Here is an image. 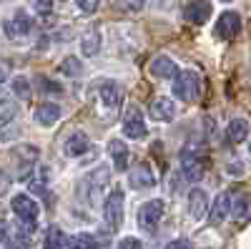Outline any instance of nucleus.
<instances>
[{
	"instance_id": "dca6fc26",
	"label": "nucleus",
	"mask_w": 251,
	"mask_h": 249,
	"mask_svg": "<svg viewBox=\"0 0 251 249\" xmlns=\"http://www.w3.org/2000/svg\"><path fill=\"white\" fill-rule=\"evenodd\" d=\"M58 118H60V109L55 103H40V106H35V121L40 126H53Z\"/></svg>"
},
{
	"instance_id": "aec40b11",
	"label": "nucleus",
	"mask_w": 251,
	"mask_h": 249,
	"mask_svg": "<svg viewBox=\"0 0 251 249\" xmlns=\"http://www.w3.org/2000/svg\"><path fill=\"white\" fill-rule=\"evenodd\" d=\"M98 48H100V35H98V30H88L86 35H83V40H80L83 55H96Z\"/></svg>"
},
{
	"instance_id": "473e14b6",
	"label": "nucleus",
	"mask_w": 251,
	"mask_h": 249,
	"mask_svg": "<svg viewBox=\"0 0 251 249\" xmlns=\"http://www.w3.org/2000/svg\"><path fill=\"white\" fill-rule=\"evenodd\" d=\"M3 81H5V68L0 66V83H3Z\"/></svg>"
},
{
	"instance_id": "f704fd0d",
	"label": "nucleus",
	"mask_w": 251,
	"mask_h": 249,
	"mask_svg": "<svg viewBox=\"0 0 251 249\" xmlns=\"http://www.w3.org/2000/svg\"><path fill=\"white\" fill-rule=\"evenodd\" d=\"M224 3H228V0H224Z\"/></svg>"
},
{
	"instance_id": "4be33fe9",
	"label": "nucleus",
	"mask_w": 251,
	"mask_h": 249,
	"mask_svg": "<svg viewBox=\"0 0 251 249\" xmlns=\"http://www.w3.org/2000/svg\"><path fill=\"white\" fill-rule=\"evenodd\" d=\"M71 249H98V239L93 234H86V232H80L71 239Z\"/></svg>"
},
{
	"instance_id": "2eb2a0df",
	"label": "nucleus",
	"mask_w": 251,
	"mask_h": 249,
	"mask_svg": "<svg viewBox=\"0 0 251 249\" xmlns=\"http://www.w3.org/2000/svg\"><path fill=\"white\" fill-rule=\"evenodd\" d=\"M176 113V106L171 98H156L151 101V118L153 121H171Z\"/></svg>"
},
{
	"instance_id": "412c9836",
	"label": "nucleus",
	"mask_w": 251,
	"mask_h": 249,
	"mask_svg": "<svg viewBox=\"0 0 251 249\" xmlns=\"http://www.w3.org/2000/svg\"><path fill=\"white\" fill-rule=\"evenodd\" d=\"M231 217L234 219H246L249 217V194L231 196Z\"/></svg>"
},
{
	"instance_id": "f8f14e48",
	"label": "nucleus",
	"mask_w": 251,
	"mask_h": 249,
	"mask_svg": "<svg viewBox=\"0 0 251 249\" xmlns=\"http://www.w3.org/2000/svg\"><path fill=\"white\" fill-rule=\"evenodd\" d=\"M208 212V196L203 189H194L191 194H188V214H191L194 219H203Z\"/></svg>"
},
{
	"instance_id": "9d476101",
	"label": "nucleus",
	"mask_w": 251,
	"mask_h": 249,
	"mask_svg": "<svg viewBox=\"0 0 251 249\" xmlns=\"http://www.w3.org/2000/svg\"><path fill=\"white\" fill-rule=\"evenodd\" d=\"M156 171L151 169V164H136V169L131 171V176H128V181H131V186L133 189H149V186H153L156 184Z\"/></svg>"
},
{
	"instance_id": "a211bd4d",
	"label": "nucleus",
	"mask_w": 251,
	"mask_h": 249,
	"mask_svg": "<svg viewBox=\"0 0 251 249\" xmlns=\"http://www.w3.org/2000/svg\"><path fill=\"white\" fill-rule=\"evenodd\" d=\"M108 154H111V159H113V164H116V169L118 171H126V166H128V149H126V143L123 141H111L108 143Z\"/></svg>"
},
{
	"instance_id": "a878e982",
	"label": "nucleus",
	"mask_w": 251,
	"mask_h": 249,
	"mask_svg": "<svg viewBox=\"0 0 251 249\" xmlns=\"http://www.w3.org/2000/svg\"><path fill=\"white\" fill-rule=\"evenodd\" d=\"M13 91H15L20 98H28V96H30V86H28V81H25L23 76H18V78L13 81Z\"/></svg>"
},
{
	"instance_id": "6ab92c4d",
	"label": "nucleus",
	"mask_w": 251,
	"mask_h": 249,
	"mask_svg": "<svg viewBox=\"0 0 251 249\" xmlns=\"http://www.w3.org/2000/svg\"><path fill=\"white\" fill-rule=\"evenodd\" d=\"M246 136H249V121L246 118H234L231 123H228L226 138L231 143H241V141H246Z\"/></svg>"
},
{
	"instance_id": "9b49d317",
	"label": "nucleus",
	"mask_w": 251,
	"mask_h": 249,
	"mask_svg": "<svg viewBox=\"0 0 251 249\" xmlns=\"http://www.w3.org/2000/svg\"><path fill=\"white\" fill-rule=\"evenodd\" d=\"M106 221L111 226H116V229L123 221V192L121 189L111 192V196L106 199Z\"/></svg>"
},
{
	"instance_id": "bb28decb",
	"label": "nucleus",
	"mask_w": 251,
	"mask_h": 249,
	"mask_svg": "<svg viewBox=\"0 0 251 249\" xmlns=\"http://www.w3.org/2000/svg\"><path fill=\"white\" fill-rule=\"evenodd\" d=\"M33 8L40 15H50L53 13V0H33Z\"/></svg>"
},
{
	"instance_id": "f257e3e1",
	"label": "nucleus",
	"mask_w": 251,
	"mask_h": 249,
	"mask_svg": "<svg viewBox=\"0 0 251 249\" xmlns=\"http://www.w3.org/2000/svg\"><path fill=\"white\" fill-rule=\"evenodd\" d=\"M174 93L176 98L186 101V103H194L201 98V76L196 71H181L174 81Z\"/></svg>"
},
{
	"instance_id": "7ed1b4c3",
	"label": "nucleus",
	"mask_w": 251,
	"mask_h": 249,
	"mask_svg": "<svg viewBox=\"0 0 251 249\" xmlns=\"http://www.w3.org/2000/svg\"><path fill=\"white\" fill-rule=\"evenodd\" d=\"M239 30H241V15H239V13L226 10V13L219 15L216 28H214V33H216L219 40H231V38L239 35Z\"/></svg>"
},
{
	"instance_id": "0eeeda50",
	"label": "nucleus",
	"mask_w": 251,
	"mask_h": 249,
	"mask_svg": "<svg viewBox=\"0 0 251 249\" xmlns=\"http://www.w3.org/2000/svg\"><path fill=\"white\" fill-rule=\"evenodd\" d=\"M3 28H5L8 38H23V35H28L30 28H33V18H30L25 10H15V15L8 18L5 23H3Z\"/></svg>"
},
{
	"instance_id": "39448f33",
	"label": "nucleus",
	"mask_w": 251,
	"mask_h": 249,
	"mask_svg": "<svg viewBox=\"0 0 251 249\" xmlns=\"http://www.w3.org/2000/svg\"><path fill=\"white\" fill-rule=\"evenodd\" d=\"M13 212L18 214L20 221H25V224H35L38 221V214H40L38 204L30 196H25V194H15L13 196Z\"/></svg>"
},
{
	"instance_id": "393cba45",
	"label": "nucleus",
	"mask_w": 251,
	"mask_h": 249,
	"mask_svg": "<svg viewBox=\"0 0 251 249\" xmlns=\"http://www.w3.org/2000/svg\"><path fill=\"white\" fill-rule=\"evenodd\" d=\"M118 5L126 13H141L143 5H146V0H118Z\"/></svg>"
},
{
	"instance_id": "423d86ee",
	"label": "nucleus",
	"mask_w": 251,
	"mask_h": 249,
	"mask_svg": "<svg viewBox=\"0 0 251 249\" xmlns=\"http://www.w3.org/2000/svg\"><path fill=\"white\" fill-rule=\"evenodd\" d=\"M123 134L128 136V138H143L146 134V123H143V113L138 106H131L128 111H126L123 116Z\"/></svg>"
},
{
	"instance_id": "1a4fd4ad",
	"label": "nucleus",
	"mask_w": 251,
	"mask_h": 249,
	"mask_svg": "<svg viewBox=\"0 0 251 249\" xmlns=\"http://www.w3.org/2000/svg\"><path fill=\"white\" fill-rule=\"evenodd\" d=\"M183 15L188 23L194 26H203L208 18H211V3L208 0H188V5L183 8Z\"/></svg>"
},
{
	"instance_id": "f3484780",
	"label": "nucleus",
	"mask_w": 251,
	"mask_h": 249,
	"mask_svg": "<svg viewBox=\"0 0 251 249\" xmlns=\"http://www.w3.org/2000/svg\"><path fill=\"white\" fill-rule=\"evenodd\" d=\"M88 146H91L88 136L83 134V131H75V134L66 141V154L75 159V156H83V154H86V151H88Z\"/></svg>"
},
{
	"instance_id": "4468645a",
	"label": "nucleus",
	"mask_w": 251,
	"mask_h": 249,
	"mask_svg": "<svg viewBox=\"0 0 251 249\" xmlns=\"http://www.w3.org/2000/svg\"><path fill=\"white\" fill-rule=\"evenodd\" d=\"M228 214H231V192H224V194H219L216 196V201H214V206H211V224H221Z\"/></svg>"
},
{
	"instance_id": "c85d7f7f",
	"label": "nucleus",
	"mask_w": 251,
	"mask_h": 249,
	"mask_svg": "<svg viewBox=\"0 0 251 249\" xmlns=\"http://www.w3.org/2000/svg\"><path fill=\"white\" fill-rule=\"evenodd\" d=\"M118 249H141V242H138L136 237H128V239H123V242L118 244Z\"/></svg>"
},
{
	"instance_id": "20e7f679",
	"label": "nucleus",
	"mask_w": 251,
	"mask_h": 249,
	"mask_svg": "<svg viewBox=\"0 0 251 249\" xmlns=\"http://www.w3.org/2000/svg\"><path fill=\"white\" fill-rule=\"evenodd\" d=\"M98 98H100V103L106 106V111L108 113H118L121 111V103H123V93H121V88L116 86L113 81H106V83H100V88H98Z\"/></svg>"
},
{
	"instance_id": "5701e85b",
	"label": "nucleus",
	"mask_w": 251,
	"mask_h": 249,
	"mask_svg": "<svg viewBox=\"0 0 251 249\" xmlns=\"http://www.w3.org/2000/svg\"><path fill=\"white\" fill-rule=\"evenodd\" d=\"M63 244H66V237H63V232L58 229V226H50L48 234H46L43 247H46V249H60Z\"/></svg>"
},
{
	"instance_id": "6e6552de",
	"label": "nucleus",
	"mask_w": 251,
	"mask_h": 249,
	"mask_svg": "<svg viewBox=\"0 0 251 249\" xmlns=\"http://www.w3.org/2000/svg\"><path fill=\"white\" fill-rule=\"evenodd\" d=\"M181 169H183V174L191 179V181H199V179L203 176L206 164H203L201 154H196V151H191V149H186V151L181 154Z\"/></svg>"
},
{
	"instance_id": "c756f323",
	"label": "nucleus",
	"mask_w": 251,
	"mask_h": 249,
	"mask_svg": "<svg viewBox=\"0 0 251 249\" xmlns=\"http://www.w3.org/2000/svg\"><path fill=\"white\" fill-rule=\"evenodd\" d=\"M166 249H191V242L176 239V242H169V244H166Z\"/></svg>"
},
{
	"instance_id": "cd10ccee",
	"label": "nucleus",
	"mask_w": 251,
	"mask_h": 249,
	"mask_svg": "<svg viewBox=\"0 0 251 249\" xmlns=\"http://www.w3.org/2000/svg\"><path fill=\"white\" fill-rule=\"evenodd\" d=\"M75 5H78L80 13H96L100 3H98V0H75Z\"/></svg>"
},
{
	"instance_id": "f03ea898",
	"label": "nucleus",
	"mask_w": 251,
	"mask_h": 249,
	"mask_svg": "<svg viewBox=\"0 0 251 249\" xmlns=\"http://www.w3.org/2000/svg\"><path fill=\"white\" fill-rule=\"evenodd\" d=\"M161 219H163V201H158V199L146 201L138 209V226L143 232H156Z\"/></svg>"
},
{
	"instance_id": "2f4dec72",
	"label": "nucleus",
	"mask_w": 251,
	"mask_h": 249,
	"mask_svg": "<svg viewBox=\"0 0 251 249\" xmlns=\"http://www.w3.org/2000/svg\"><path fill=\"white\" fill-rule=\"evenodd\" d=\"M5 237H8V224L0 219V242H5Z\"/></svg>"
},
{
	"instance_id": "b1692460",
	"label": "nucleus",
	"mask_w": 251,
	"mask_h": 249,
	"mask_svg": "<svg viewBox=\"0 0 251 249\" xmlns=\"http://www.w3.org/2000/svg\"><path fill=\"white\" fill-rule=\"evenodd\" d=\"M63 76H68V78H75V76H80V71H83V66H80V60L78 58H66V60H63V63H60V68H58Z\"/></svg>"
},
{
	"instance_id": "72a5a7b5",
	"label": "nucleus",
	"mask_w": 251,
	"mask_h": 249,
	"mask_svg": "<svg viewBox=\"0 0 251 249\" xmlns=\"http://www.w3.org/2000/svg\"><path fill=\"white\" fill-rule=\"evenodd\" d=\"M8 249H20V247H18V244H10V247H8Z\"/></svg>"
},
{
	"instance_id": "ddd939ff",
	"label": "nucleus",
	"mask_w": 251,
	"mask_h": 249,
	"mask_svg": "<svg viewBox=\"0 0 251 249\" xmlns=\"http://www.w3.org/2000/svg\"><path fill=\"white\" fill-rule=\"evenodd\" d=\"M151 76L153 78H174L176 73H178V68H176V63L169 58V55H158V58H153L151 60Z\"/></svg>"
},
{
	"instance_id": "7c9ffc66",
	"label": "nucleus",
	"mask_w": 251,
	"mask_h": 249,
	"mask_svg": "<svg viewBox=\"0 0 251 249\" xmlns=\"http://www.w3.org/2000/svg\"><path fill=\"white\" fill-rule=\"evenodd\" d=\"M8 189H10V179L0 174V196H3V194H8Z\"/></svg>"
}]
</instances>
